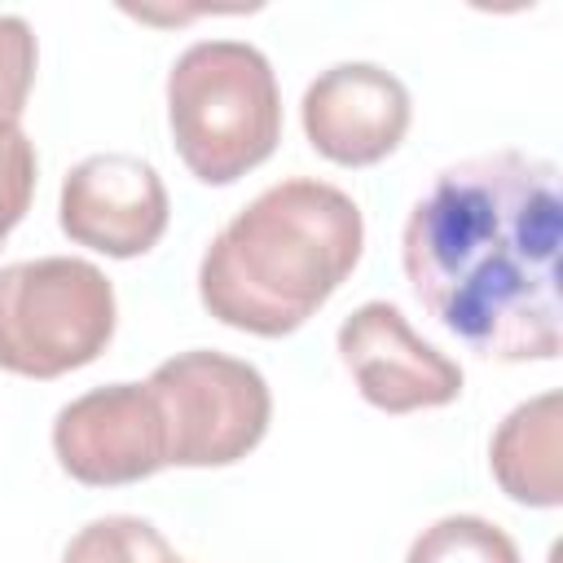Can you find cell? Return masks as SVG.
<instances>
[{
    "mask_svg": "<svg viewBox=\"0 0 563 563\" xmlns=\"http://www.w3.org/2000/svg\"><path fill=\"white\" fill-rule=\"evenodd\" d=\"M405 563H523L515 537L484 515H444L427 523Z\"/></svg>",
    "mask_w": 563,
    "mask_h": 563,
    "instance_id": "8fae6325",
    "label": "cell"
},
{
    "mask_svg": "<svg viewBox=\"0 0 563 563\" xmlns=\"http://www.w3.org/2000/svg\"><path fill=\"white\" fill-rule=\"evenodd\" d=\"M559 427H563V396L559 391H541V396L515 405L497 422V431L488 440V471L510 501H519L528 510L563 506Z\"/></svg>",
    "mask_w": 563,
    "mask_h": 563,
    "instance_id": "30bf717a",
    "label": "cell"
},
{
    "mask_svg": "<svg viewBox=\"0 0 563 563\" xmlns=\"http://www.w3.org/2000/svg\"><path fill=\"white\" fill-rule=\"evenodd\" d=\"M167 563H185V559H176V554H172V559H167Z\"/></svg>",
    "mask_w": 563,
    "mask_h": 563,
    "instance_id": "9a60e30c",
    "label": "cell"
},
{
    "mask_svg": "<svg viewBox=\"0 0 563 563\" xmlns=\"http://www.w3.org/2000/svg\"><path fill=\"white\" fill-rule=\"evenodd\" d=\"M57 466L88 488H123L167 466V431L145 383H106L53 418Z\"/></svg>",
    "mask_w": 563,
    "mask_h": 563,
    "instance_id": "8992f818",
    "label": "cell"
},
{
    "mask_svg": "<svg viewBox=\"0 0 563 563\" xmlns=\"http://www.w3.org/2000/svg\"><path fill=\"white\" fill-rule=\"evenodd\" d=\"M35 180H40L35 141L18 123H0V246L31 211Z\"/></svg>",
    "mask_w": 563,
    "mask_h": 563,
    "instance_id": "5bb4252c",
    "label": "cell"
},
{
    "mask_svg": "<svg viewBox=\"0 0 563 563\" xmlns=\"http://www.w3.org/2000/svg\"><path fill=\"white\" fill-rule=\"evenodd\" d=\"M299 123L308 145L334 167H374L400 150L413 101L400 75L378 62H334L325 66L299 101Z\"/></svg>",
    "mask_w": 563,
    "mask_h": 563,
    "instance_id": "9c48e42d",
    "label": "cell"
},
{
    "mask_svg": "<svg viewBox=\"0 0 563 563\" xmlns=\"http://www.w3.org/2000/svg\"><path fill=\"white\" fill-rule=\"evenodd\" d=\"M167 537L141 515L88 519L62 550V563H167Z\"/></svg>",
    "mask_w": 563,
    "mask_h": 563,
    "instance_id": "7c38bea8",
    "label": "cell"
},
{
    "mask_svg": "<svg viewBox=\"0 0 563 563\" xmlns=\"http://www.w3.org/2000/svg\"><path fill=\"white\" fill-rule=\"evenodd\" d=\"M559 233V167L528 150H488L444 167L413 202L400 264L427 317L475 356L554 361Z\"/></svg>",
    "mask_w": 563,
    "mask_h": 563,
    "instance_id": "6da1fadb",
    "label": "cell"
},
{
    "mask_svg": "<svg viewBox=\"0 0 563 563\" xmlns=\"http://www.w3.org/2000/svg\"><path fill=\"white\" fill-rule=\"evenodd\" d=\"M365 251V216L352 194L317 176L260 189L202 251L198 299L242 334H295L352 277Z\"/></svg>",
    "mask_w": 563,
    "mask_h": 563,
    "instance_id": "7a4b0ae2",
    "label": "cell"
},
{
    "mask_svg": "<svg viewBox=\"0 0 563 563\" xmlns=\"http://www.w3.org/2000/svg\"><path fill=\"white\" fill-rule=\"evenodd\" d=\"M172 198L158 167L141 154H88L57 189V224L75 246L136 260L167 233Z\"/></svg>",
    "mask_w": 563,
    "mask_h": 563,
    "instance_id": "ba28073f",
    "label": "cell"
},
{
    "mask_svg": "<svg viewBox=\"0 0 563 563\" xmlns=\"http://www.w3.org/2000/svg\"><path fill=\"white\" fill-rule=\"evenodd\" d=\"M40 44L26 18L0 13V123H18L35 88Z\"/></svg>",
    "mask_w": 563,
    "mask_h": 563,
    "instance_id": "4fadbf2b",
    "label": "cell"
},
{
    "mask_svg": "<svg viewBox=\"0 0 563 563\" xmlns=\"http://www.w3.org/2000/svg\"><path fill=\"white\" fill-rule=\"evenodd\" d=\"M339 361L352 374L356 391L383 413L444 409L462 396V365L422 339L405 312L387 299H369L339 321L334 334Z\"/></svg>",
    "mask_w": 563,
    "mask_h": 563,
    "instance_id": "52a82bcc",
    "label": "cell"
},
{
    "mask_svg": "<svg viewBox=\"0 0 563 563\" xmlns=\"http://www.w3.org/2000/svg\"><path fill=\"white\" fill-rule=\"evenodd\" d=\"M167 128L202 185H233L282 141L273 62L246 40H198L167 70Z\"/></svg>",
    "mask_w": 563,
    "mask_h": 563,
    "instance_id": "3957f363",
    "label": "cell"
},
{
    "mask_svg": "<svg viewBox=\"0 0 563 563\" xmlns=\"http://www.w3.org/2000/svg\"><path fill=\"white\" fill-rule=\"evenodd\" d=\"M167 431V466L211 471L260 449L273 422L268 378L229 352L189 347L145 378Z\"/></svg>",
    "mask_w": 563,
    "mask_h": 563,
    "instance_id": "5b68a950",
    "label": "cell"
},
{
    "mask_svg": "<svg viewBox=\"0 0 563 563\" xmlns=\"http://www.w3.org/2000/svg\"><path fill=\"white\" fill-rule=\"evenodd\" d=\"M119 325L114 282L79 255H40L0 268V369L62 378L92 365Z\"/></svg>",
    "mask_w": 563,
    "mask_h": 563,
    "instance_id": "277c9868",
    "label": "cell"
}]
</instances>
